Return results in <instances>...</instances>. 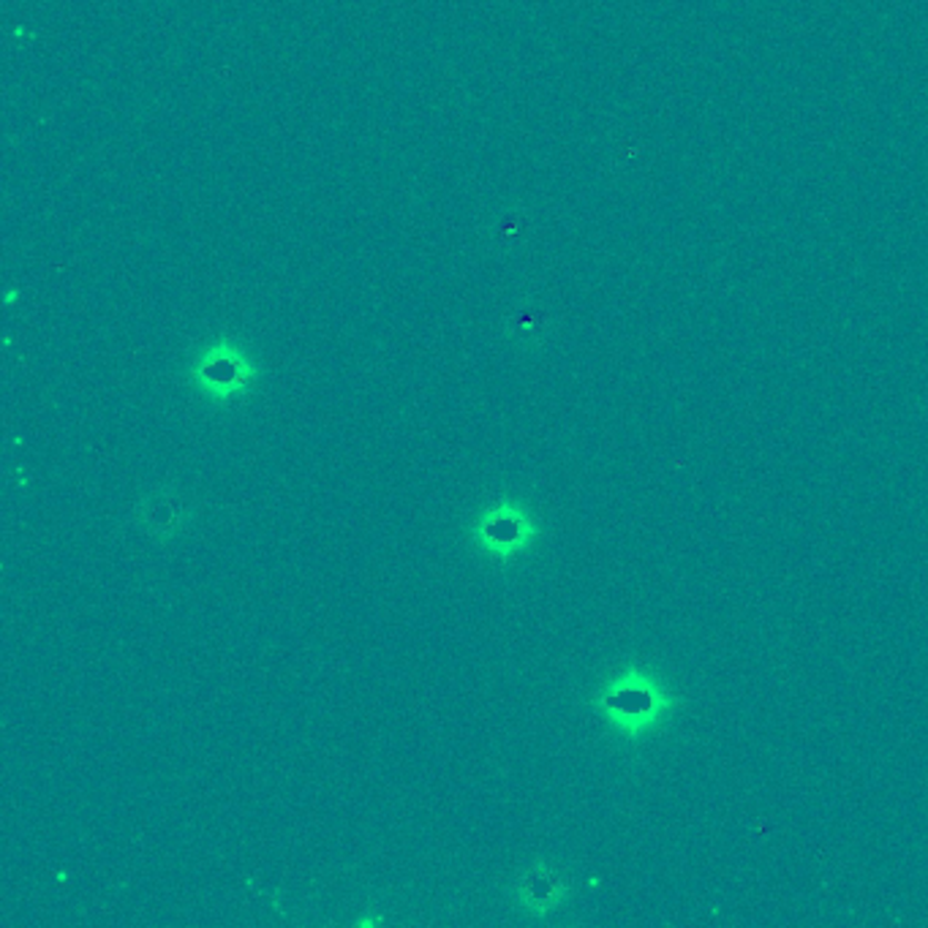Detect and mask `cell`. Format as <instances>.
<instances>
[{"label": "cell", "instance_id": "6da1fadb", "mask_svg": "<svg viewBox=\"0 0 928 928\" xmlns=\"http://www.w3.org/2000/svg\"><path fill=\"white\" fill-rule=\"evenodd\" d=\"M204 376L213 384H232L238 379V363L234 360H213L204 365Z\"/></svg>", "mask_w": 928, "mask_h": 928}, {"label": "cell", "instance_id": "7a4b0ae2", "mask_svg": "<svg viewBox=\"0 0 928 928\" xmlns=\"http://www.w3.org/2000/svg\"><path fill=\"white\" fill-rule=\"evenodd\" d=\"M487 536H491V539H498V542H512L517 536V526H515V523L493 521L491 526H487Z\"/></svg>", "mask_w": 928, "mask_h": 928}]
</instances>
